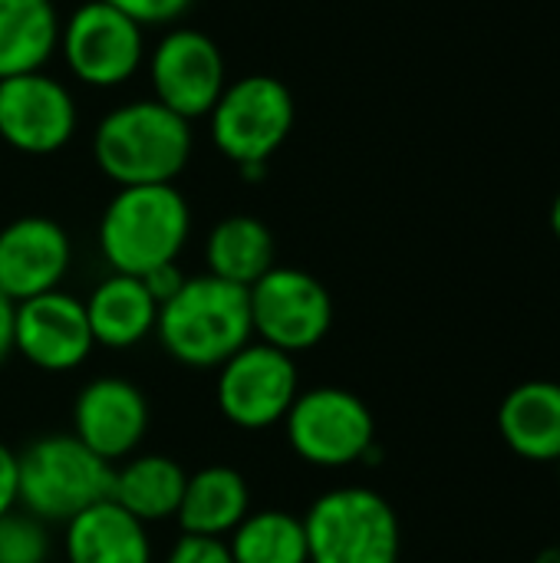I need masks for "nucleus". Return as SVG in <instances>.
<instances>
[{
  "mask_svg": "<svg viewBox=\"0 0 560 563\" xmlns=\"http://www.w3.org/2000/svg\"><path fill=\"white\" fill-rule=\"evenodd\" d=\"M191 122L158 99L122 102L92 132V158L116 188L175 185L191 158Z\"/></svg>",
  "mask_w": 560,
  "mask_h": 563,
  "instance_id": "nucleus-1",
  "label": "nucleus"
},
{
  "mask_svg": "<svg viewBox=\"0 0 560 563\" xmlns=\"http://www.w3.org/2000/svg\"><path fill=\"white\" fill-rule=\"evenodd\" d=\"M155 336L162 350L188 369H218L254 340L248 290L211 274L188 277L158 307Z\"/></svg>",
  "mask_w": 560,
  "mask_h": 563,
  "instance_id": "nucleus-2",
  "label": "nucleus"
},
{
  "mask_svg": "<svg viewBox=\"0 0 560 563\" xmlns=\"http://www.w3.org/2000/svg\"><path fill=\"white\" fill-rule=\"evenodd\" d=\"M191 234V208L175 185L119 188L99 218V251L112 274L142 277L178 261Z\"/></svg>",
  "mask_w": 560,
  "mask_h": 563,
  "instance_id": "nucleus-3",
  "label": "nucleus"
},
{
  "mask_svg": "<svg viewBox=\"0 0 560 563\" xmlns=\"http://www.w3.org/2000/svg\"><path fill=\"white\" fill-rule=\"evenodd\" d=\"M304 531L310 563H399L403 554L393 505L360 485L320 495L304 515Z\"/></svg>",
  "mask_w": 560,
  "mask_h": 563,
  "instance_id": "nucleus-4",
  "label": "nucleus"
},
{
  "mask_svg": "<svg viewBox=\"0 0 560 563\" xmlns=\"http://www.w3.org/2000/svg\"><path fill=\"white\" fill-rule=\"evenodd\" d=\"M112 468L76 435H43L20 452V505L43 525H66L109 498Z\"/></svg>",
  "mask_w": 560,
  "mask_h": 563,
  "instance_id": "nucleus-5",
  "label": "nucleus"
},
{
  "mask_svg": "<svg viewBox=\"0 0 560 563\" xmlns=\"http://www.w3.org/2000/svg\"><path fill=\"white\" fill-rule=\"evenodd\" d=\"M294 119L297 109L287 82L267 73H248L228 82L221 99L208 112L211 142L238 168L267 165L271 155L294 132Z\"/></svg>",
  "mask_w": 560,
  "mask_h": 563,
  "instance_id": "nucleus-6",
  "label": "nucleus"
},
{
  "mask_svg": "<svg viewBox=\"0 0 560 563\" xmlns=\"http://www.w3.org/2000/svg\"><path fill=\"white\" fill-rule=\"evenodd\" d=\"M284 432L304 465L327 472L370 459L376 445V419L370 406L340 386L297 393L290 412L284 416Z\"/></svg>",
  "mask_w": 560,
  "mask_h": 563,
  "instance_id": "nucleus-7",
  "label": "nucleus"
},
{
  "mask_svg": "<svg viewBox=\"0 0 560 563\" xmlns=\"http://www.w3.org/2000/svg\"><path fill=\"white\" fill-rule=\"evenodd\" d=\"M251 330L287 356L320 346L333 327V297L320 277L300 267H271L248 287Z\"/></svg>",
  "mask_w": 560,
  "mask_h": 563,
  "instance_id": "nucleus-8",
  "label": "nucleus"
},
{
  "mask_svg": "<svg viewBox=\"0 0 560 563\" xmlns=\"http://www.w3.org/2000/svg\"><path fill=\"white\" fill-rule=\"evenodd\" d=\"M300 393L297 360L267 346L248 343L218 366L215 402L218 412L241 432H264L290 412Z\"/></svg>",
  "mask_w": 560,
  "mask_h": 563,
  "instance_id": "nucleus-9",
  "label": "nucleus"
},
{
  "mask_svg": "<svg viewBox=\"0 0 560 563\" xmlns=\"http://www.w3.org/2000/svg\"><path fill=\"white\" fill-rule=\"evenodd\" d=\"M59 53L79 82L92 89H112L129 82L145 63V33L116 7L89 0L59 26Z\"/></svg>",
  "mask_w": 560,
  "mask_h": 563,
  "instance_id": "nucleus-10",
  "label": "nucleus"
},
{
  "mask_svg": "<svg viewBox=\"0 0 560 563\" xmlns=\"http://www.w3.org/2000/svg\"><path fill=\"white\" fill-rule=\"evenodd\" d=\"M149 82L155 92L152 99L191 122L208 115L221 99L228 86V63L208 33L195 26H172L149 53Z\"/></svg>",
  "mask_w": 560,
  "mask_h": 563,
  "instance_id": "nucleus-11",
  "label": "nucleus"
},
{
  "mask_svg": "<svg viewBox=\"0 0 560 563\" xmlns=\"http://www.w3.org/2000/svg\"><path fill=\"white\" fill-rule=\"evenodd\" d=\"M76 99L50 73L0 79V139L23 155L59 152L76 135Z\"/></svg>",
  "mask_w": 560,
  "mask_h": 563,
  "instance_id": "nucleus-12",
  "label": "nucleus"
},
{
  "mask_svg": "<svg viewBox=\"0 0 560 563\" xmlns=\"http://www.w3.org/2000/svg\"><path fill=\"white\" fill-rule=\"evenodd\" d=\"M96 340L79 297L50 290L13 307V353H20L40 373L79 369Z\"/></svg>",
  "mask_w": 560,
  "mask_h": 563,
  "instance_id": "nucleus-13",
  "label": "nucleus"
},
{
  "mask_svg": "<svg viewBox=\"0 0 560 563\" xmlns=\"http://www.w3.org/2000/svg\"><path fill=\"white\" fill-rule=\"evenodd\" d=\"M149 399L122 376H96L73 399V432L102 462L119 465L139 452L149 435Z\"/></svg>",
  "mask_w": 560,
  "mask_h": 563,
  "instance_id": "nucleus-14",
  "label": "nucleus"
},
{
  "mask_svg": "<svg viewBox=\"0 0 560 563\" xmlns=\"http://www.w3.org/2000/svg\"><path fill=\"white\" fill-rule=\"evenodd\" d=\"M69 264V234L53 218L26 214L0 228V290L13 303L59 290Z\"/></svg>",
  "mask_w": 560,
  "mask_h": 563,
  "instance_id": "nucleus-15",
  "label": "nucleus"
},
{
  "mask_svg": "<svg viewBox=\"0 0 560 563\" xmlns=\"http://www.w3.org/2000/svg\"><path fill=\"white\" fill-rule=\"evenodd\" d=\"M63 554L66 563H152L149 525L106 498L66 521Z\"/></svg>",
  "mask_w": 560,
  "mask_h": 563,
  "instance_id": "nucleus-16",
  "label": "nucleus"
},
{
  "mask_svg": "<svg viewBox=\"0 0 560 563\" xmlns=\"http://www.w3.org/2000/svg\"><path fill=\"white\" fill-rule=\"evenodd\" d=\"M83 307L96 346L106 350H132L149 340L158 323L155 297L145 290L142 277L132 274H109L92 287Z\"/></svg>",
  "mask_w": 560,
  "mask_h": 563,
  "instance_id": "nucleus-17",
  "label": "nucleus"
},
{
  "mask_svg": "<svg viewBox=\"0 0 560 563\" xmlns=\"http://www.w3.org/2000/svg\"><path fill=\"white\" fill-rule=\"evenodd\" d=\"M505 445L528 462H560V383H518L498 406Z\"/></svg>",
  "mask_w": 560,
  "mask_h": 563,
  "instance_id": "nucleus-18",
  "label": "nucleus"
},
{
  "mask_svg": "<svg viewBox=\"0 0 560 563\" xmlns=\"http://www.w3.org/2000/svg\"><path fill=\"white\" fill-rule=\"evenodd\" d=\"M248 515H251L248 478L231 465H208L188 475L175 521L182 534L224 541Z\"/></svg>",
  "mask_w": 560,
  "mask_h": 563,
  "instance_id": "nucleus-19",
  "label": "nucleus"
},
{
  "mask_svg": "<svg viewBox=\"0 0 560 563\" xmlns=\"http://www.w3.org/2000/svg\"><path fill=\"white\" fill-rule=\"evenodd\" d=\"M188 485V472L168 455H132L112 468L109 498L139 518L142 525L172 521L178 515L182 495Z\"/></svg>",
  "mask_w": 560,
  "mask_h": 563,
  "instance_id": "nucleus-20",
  "label": "nucleus"
},
{
  "mask_svg": "<svg viewBox=\"0 0 560 563\" xmlns=\"http://www.w3.org/2000/svg\"><path fill=\"white\" fill-rule=\"evenodd\" d=\"M53 0H0V79L36 73L59 49Z\"/></svg>",
  "mask_w": 560,
  "mask_h": 563,
  "instance_id": "nucleus-21",
  "label": "nucleus"
},
{
  "mask_svg": "<svg viewBox=\"0 0 560 563\" xmlns=\"http://www.w3.org/2000/svg\"><path fill=\"white\" fill-rule=\"evenodd\" d=\"M274 234L261 218L228 214L221 218L205 241V267L211 277L251 287L274 267Z\"/></svg>",
  "mask_w": 560,
  "mask_h": 563,
  "instance_id": "nucleus-22",
  "label": "nucleus"
},
{
  "mask_svg": "<svg viewBox=\"0 0 560 563\" xmlns=\"http://www.w3.org/2000/svg\"><path fill=\"white\" fill-rule=\"evenodd\" d=\"M224 541L234 563H310L304 518L284 508L251 511Z\"/></svg>",
  "mask_w": 560,
  "mask_h": 563,
  "instance_id": "nucleus-23",
  "label": "nucleus"
},
{
  "mask_svg": "<svg viewBox=\"0 0 560 563\" xmlns=\"http://www.w3.org/2000/svg\"><path fill=\"white\" fill-rule=\"evenodd\" d=\"M50 538L43 521L33 515H3L0 518V563H46Z\"/></svg>",
  "mask_w": 560,
  "mask_h": 563,
  "instance_id": "nucleus-24",
  "label": "nucleus"
},
{
  "mask_svg": "<svg viewBox=\"0 0 560 563\" xmlns=\"http://www.w3.org/2000/svg\"><path fill=\"white\" fill-rule=\"evenodd\" d=\"M102 3H109L119 13L132 16L145 30V26H165V23L182 20L191 10L195 0H102Z\"/></svg>",
  "mask_w": 560,
  "mask_h": 563,
  "instance_id": "nucleus-25",
  "label": "nucleus"
},
{
  "mask_svg": "<svg viewBox=\"0 0 560 563\" xmlns=\"http://www.w3.org/2000/svg\"><path fill=\"white\" fill-rule=\"evenodd\" d=\"M165 563H234L231 561V551H228V541L221 538H195V534H182Z\"/></svg>",
  "mask_w": 560,
  "mask_h": 563,
  "instance_id": "nucleus-26",
  "label": "nucleus"
},
{
  "mask_svg": "<svg viewBox=\"0 0 560 563\" xmlns=\"http://www.w3.org/2000/svg\"><path fill=\"white\" fill-rule=\"evenodd\" d=\"M185 280H188V274L178 267V261L162 264V267H155V271L142 274V284H145V290L155 297V303H158V307H162V303H168V300L185 287Z\"/></svg>",
  "mask_w": 560,
  "mask_h": 563,
  "instance_id": "nucleus-27",
  "label": "nucleus"
},
{
  "mask_svg": "<svg viewBox=\"0 0 560 563\" xmlns=\"http://www.w3.org/2000/svg\"><path fill=\"white\" fill-rule=\"evenodd\" d=\"M20 505V455L0 442V518Z\"/></svg>",
  "mask_w": 560,
  "mask_h": 563,
  "instance_id": "nucleus-28",
  "label": "nucleus"
},
{
  "mask_svg": "<svg viewBox=\"0 0 560 563\" xmlns=\"http://www.w3.org/2000/svg\"><path fill=\"white\" fill-rule=\"evenodd\" d=\"M13 300L0 290V366L10 360L13 353Z\"/></svg>",
  "mask_w": 560,
  "mask_h": 563,
  "instance_id": "nucleus-29",
  "label": "nucleus"
},
{
  "mask_svg": "<svg viewBox=\"0 0 560 563\" xmlns=\"http://www.w3.org/2000/svg\"><path fill=\"white\" fill-rule=\"evenodd\" d=\"M551 231H554V238L560 241V191L558 198H554V205H551Z\"/></svg>",
  "mask_w": 560,
  "mask_h": 563,
  "instance_id": "nucleus-30",
  "label": "nucleus"
}]
</instances>
